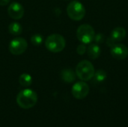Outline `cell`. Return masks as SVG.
Masks as SVG:
<instances>
[{"instance_id":"obj_1","label":"cell","mask_w":128,"mask_h":127,"mask_svg":"<svg viewBox=\"0 0 128 127\" xmlns=\"http://www.w3.org/2000/svg\"><path fill=\"white\" fill-rule=\"evenodd\" d=\"M17 105L24 109L33 108L38 102V95L36 92L31 89H24L16 96Z\"/></svg>"},{"instance_id":"obj_2","label":"cell","mask_w":128,"mask_h":127,"mask_svg":"<svg viewBox=\"0 0 128 127\" xmlns=\"http://www.w3.org/2000/svg\"><path fill=\"white\" fill-rule=\"evenodd\" d=\"M46 48L54 53L62 52L66 46L64 37L58 34H52L49 35L45 40Z\"/></svg>"},{"instance_id":"obj_3","label":"cell","mask_w":128,"mask_h":127,"mask_svg":"<svg viewBox=\"0 0 128 127\" xmlns=\"http://www.w3.org/2000/svg\"><path fill=\"white\" fill-rule=\"evenodd\" d=\"M95 70L92 62L87 60L81 61L76 67V74L77 77L82 81L86 82L91 80L94 75Z\"/></svg>"},{"instance_id":"obj_4","label":"cell","mask_w":128,"mask_h":127,"mask_svg":"<svg viewBox=\"0 0 128 127\" xmlns=\"http://www.w3.org/2000/svg\"><path fill=\"white\" fill-rule=\"evenodd\" d=\"M67 13L71 19L80 21L86 15V8L79 1H72L67 7Z\"/></svg>"},{"instance_id":"obj_5","label":"cell","mask_w":128,"mask_h":127,"mask_svg":"<svg viewBox=\"0 0 128 127\" xmlns=\"http://www.w3.org/2000/svg\"><path fill=\"white\" fill-rule=\"evenodd\" d=\"M95 33L93 27L88 24H82L80 25L76 30L77 39L84 44L91 43L94 38Z\"/></svg>"},{"instance_id":"obj_6","label":"cell","mask_w":128,"mask_h":127,"mask_svg":"<svg viewBox=\"0 0 128 127\" xmlns=\"http://www.w3.org/2000/svg\"><path fill=\"white\" fill-rule=\"evenodd\" d=\"M28 48V43L22 37L14 38L9 44L8 49L10 52L14 55H20L26 52Z\"/></svg>"},{"instance_id":"obj_7","label":"cell","mask_w":128,"mask_h":127,"mask_svg":"<svg viewBox=\"0 0 128 127\" xmlns=\"http://www.w3.org/2000/svg\"><path fill=\"white\" fill-rule=\"evenodd\" d=\"M89 86L84 81L75 83L71 89L72 95L77 100H82L86 98L89 93Z\"/></svg>"},{"instance_id":"obj_8","label":"cell","mask_w":128,"mask_h":127,"mask_svg":"<svg viewBox=\"0 0 128 127\" xmlns=\"http://www.w3.org/2000/svg\"><path fill=\"white\" fill-rule=\"evenodd\" d=\"M111 55L117 60L125 59L128 56V48L122 43H116L110 48Z\"/></svg>"},{"instance_id":"obj_9","label":"cell","mask_w":128,"mask_h":127,"mask_svg":"<svg viewBox=\"0 0 128 127\" xmlns=\"http://www.w3.org/2000/svg\"><path fill=\"white\" fill-rule=\"evenodd\" d=\"M24 12L25 10L22 5L16 1L12 2L8 8L9 16L14 19H20L24 15Z\"/></svg>"},{"instance_id":"obj_10","label":"cell","mask_w":128,"mask_h":127,"mask_svg":"<svg viewBox=\"0 0 128 127\" xmlns=\"http://www.w3.org/2000/svg\"><path fill=\"white\" fill-rule=\"evenodd\" d=\"M76 74L71 69H64L61 72L62 79L67 83H71L75 81Z\"/></svg>"},{"instance_id":"obj_11","label":"cell","mask_w":128,"mask_h":127,"mask_svg":"<svg viewBox=\"0 0 128 127\" xmlns=\"http://www.w3.org/2000/svg\"><path fill=\"white\" fill-rule=\"evenodd\" d=\"M126 34V30L124 28L117 27L112 31L110 37H112L116 42H120L125 38Z\"/></svg>"},{"instance_id":"obj_12","label":"cell","mask_w":128,"mask_h":127,"mask_svg":"<svg viewBox=\"0 0 128 127\" xmlns=\"http://www.w3.org/2000/svg\"><path fill=\"white\" fill-rule=\"evenodd\" d=\"M87 53L91 59L95 60L100 55V48L97 43H92L88 47Z\"/></svg>"},{"instance_id":"obj_13","label":"cell","mask_w":128,"mask_h":127,"mask_svg":"<svg viewBox=\"0 0 128 127\" xmlns=\"http://www.w3.org/2000/svg\"><path fill=\"white\" fill-rule=\"evenodd\" d=\"M8 31H9L10 34H11L14 36H18V35L21 34L22 32V27L19 22H14L9 25Z\"/></svg>"},{"instance_id":"obj_14","label":"cell","mask_w":128,"mask_h":127,"mask_svg":"<svg viewBox=\"0 0 128 127\" xmlns=\"http://www.w3.org/2000/svg\"><path fill=\"white\" fill-rule=\"evenodd\" d=\"M19 83L23 87H29L32 83V77L28 73H22L19 78Z\"/></svg>"},{"instance_id":"obj_15","label":"cell","mask_w":128,"mask_h":127,"mask_svg":"<svg viewBox=\"0 0 128 127\" xmlns=\"http://www.w3.org/2000/svg\"><path fill=\"white\" fill-rule=\"evenodd\" d=\"M106 76H107V75H106V73L105 70H97L94 73L93 79H94V81L95 82L100 83V82H103L104 80H106Z\"/></svg>"},{"instance_id":"obj_16","label":"cell","mask_w":128,"mask_h":127,"mask_svg":"<svg viewBox=\"0 0 128 127\" xmlns=\"http://www.w3.org/2000/svg\"><path fill=\"white\" fill-rule=\"evenodd\" d=\"M43 36L39 34H34L31 37V43L34 46H39L43 43Z\"/></svg>"},{"instance_id":"obj_17","label":"cell","mask_w":128,"mask_h":127,"mask_svg":"<svg viewBox=\"0 0 128 127\" xmlns=\"http://www.w3.org/2000/svg\"><path fill=\"white\" fill-rule=\"evenodd\" d=\"M94 40L95 41V43L97 44H101L105 41V36H104V34H103L101 33H98V34H95Z\"/></svg>"},{"instance_id":"obj_18","label":"cell","mask_w":128,"mask_h":127,"mask_svg":"<svg viewBox=\"0 0 128 127\" xmlns=\"http://www.w3.org/2000/svg\"><path fill=\"white\" fill-rule=\"evenodd\" d=\"M86 51H87V48L84 43L80 44L76 48V52L80 55H83L86 52Z\"/></svg>"},{"instance_id":"obj_19","label":"cell","mask_w":128,"mask_h":127,"mask_svg":"<svg viewBox=\"0 0 128 127\" xmlns=\"http://www.w3.org/2000/svg\"><path fill=\"white\" fill-rule=\"evenodd\" d=\"M106 43L107 46H110V47L111 48L112 46H113L116 43V41L112 37H111L110 36L109 37H107V38H106Z\"/></svg>"},{"instance_id":"obj_20","label":"cell","mask_w":128,"mask_h":127,"mask_svg":"<svg viewBox=\"0 0 128 127\" xmlns=\"http://www.w3.org/2000/svg\"><path fill=\"white\" fill-rule=\"evenodd\" d=\"M10 0H0V6H5L7 5Z\"/></svg>"},{"instance_id":"obj_21","label":"cell","mask_w":128,"mask_h":127,"mask_svg":"<svg viewBox=\"0 0 128 127\" xmlns=\"http://www.w3.org/2000/svg\"><path fill=\"white\" fill-rule=\"evenodd\" d=\"M64 1H69V0H64Z\"/></svg>"}]
</instances>
